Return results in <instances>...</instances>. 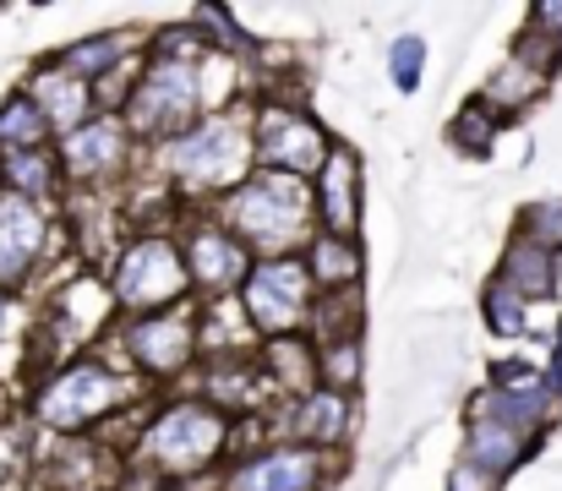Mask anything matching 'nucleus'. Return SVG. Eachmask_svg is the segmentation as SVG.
<instances>
[{
  "instance_id": "nucleus-30",
  "label": "nucleus",
  "mask_w": 562,
  "mask_h": 491,
  "mask_svg": "<svg viewBox=\"0 0 562 491\" xmlns=\"http://www.w3.org/2000/svg\"><path fill=\"white\" fill-rule=\"evenodd\" d=\"M191 27L213 44V49H235V55H257V44L246 38V27L224 11V5H196V16H191Z\"/></svg>"
},
{
  "instance_id": "nucleus-33",
  "label": "nucleus",
  "mask_w": 562,
  "mask_h": 491,
  "mask_svg": "<svg viewBox=\"0 0 562 491\" xmlns=\"http://www.w3.org/2000/svg\"><path fill=\"white\" fill-rule=\"evenodd\" d=\"M448 491H503V481L486 476L481 465H470V459L459 454V465H453V476H448Z\"/></svg>"
},
{
  "instance_id": "nucleus-25",
  "label": "nucleus",
  "mask_w": 562,
  "mask_h": 491,
  "mask_svg": "<svg viewBox=\"0 0 562 491\" xmlns=\"http://www.w3.org/2000/svg\"><path fill=\"white\" fill-rule=\"evenodd\" d=\"M268 382L273 393H290V399H306L312 388H323L317 377V344L312 338H268Z\"/></svg>"
},
{
  "instance_id": "nucleus-26",
  "label": "nucleus",
  "mask_w": 562,
  "mask_h": 491,
  "mask_svg": "<svg viewBox=\"0 0 562 491\" xmlns=\"http://www.w3.org/2000/svg\"><path fill=\"white\" fill-rule=\"evenodd\" d=\"M497 132H503V115L475 93V99H464L459 104V115L448 121V143L464 154V159H486L492 148H497Z\"/></svg>"
},
{
  "instance_id": "nucleus-7",
  "label": "nucleus",
  "mask_w": 562,
  "mask_h": 491,
  "mask_svg": "<svg viewBox=\"0 0 562 491\" xmlns=\"http://www.w3.org/2000/svg\"><path fill=\"white\" fill-rule=\"evenodd\" d=\"M240 312L262 338H295L301 327H312L317 279H312L306 257H257V268L240 290Z\"/></svg>"
},
{
  "instance_id": "nucleus-13",
  "label": "nucleus",
  "mask_w": 562,
  "mask_h": 491,
  "mask_svg": "<svg viewBox=\"0 0 562 491\" xmlns=\"http://www.w3.org/2000/svg\"><path fill=\"white\" fill-rule=\"evenodd\" d=\"M323 470H328V454L323 448H306V443H268L246 459L229 465L224 491H317L323 487Z\"/></svg>"
},
{
  "instance_id": "nucleus-12",
  "label": "nucleus",
  "mask_w": 562,
  "mask_h": 491,
  "mask_svg": "<svg viewBox=\"0 0 562 491\" xmlns=\"http://www.w3.org/2000/svg\"><path fill=\"white\" fill-rule=\"evenodd\" d=\"M132 148H137V137H132V126H126V115H121V110H99L82 132H71V137H60V143H55L66 180H71V186H82V191H93V186L115 180V175L132 164Z\"/></svg>"
},
{
  "instance_id": "nucleus-29",
  "label": "nucleus",
  "mask_w": 562,
  "mask_h": 491,
  "mask_svg": "<svg viewBox=\"0 0 562 491\" xmlns=\"http://www.w3.org/2000/svg\"><path fill=\"white\" fill-rule=\"evenodd\" d=\"M317 377H323V388L350 393V388L361 382V333H356V338H328V344H317Z\"/></svg>"
},
{
  "instance_id": "nucleus-6",
  "label": "nucleus",
  "mask_w": 562,
  "mask_h": 491,
  "mask_svg": "<svg viewBox=\"0 0 562 491\" xmlns=\"http://www.w3.org/2000/svg\"><path fill=\"white\" fill-rule=\"evenodd\" d=\"M110 295L126 317H159V312L191 306L196 290H191L181 241L165 230H143L137 241H126L121 257L110 263Z\"/></svg>"
},
{
  "instance_id": "nucleus-14",
  "label": "nucleus",
  "mask_w": 562,
  "mask_h": 491,
  "mask_svg": "<svg viewBox=\"0 0 562 491\" xmlns=\"http://www.w3.org/2000/svg\"><path fill=\"white\" fill-rule=\"evenodd\" d=\"M49 257V208L0 191V295L22 290Z\"/></svg>"
},
{
  "instance_id": "nucleus-32",
  "label": "nucleus",
  "mask_w": 562,
  "mask_h": 491,
  "mask_svg": "<svg viewBox=\"0 0 562 491\" xmlns=\"http://www.w3.org/2000/svg\"><path fill=\"white\" fill-rule=\"evenodd\" d=\"M519 235L562 257V202L558 197H552V202H530V208L519 213Z\"/></svg>"
},
{
  "instance_id": "nucleus-1",
  "label": "nucleus",
  "mask_w": 562,
  "mask_h": 491,
  "mask_svg": "<svg viewBox=\"0 0 562 491\" xmlns=\"http://www.w3.org/2000/svg\"><path fill=\"white\" fill-rule=\"evenodd\" d=\"M202 49L207 38L196 27H170L148 44V60L126 93V126L137 143H176L196 126L202 110Z\"/></svg>"
},
{
  "instance_id": "nucleus-27",
  "label": "nucleus",
  "mask_w": 562,
  "mask_h": 491,
  "mask_svg": "<svg viewBox=\"0 0 562 491\" xmlns=\"http://www.w3.org/2000/svg\"><path fill=\"white\" fill-rule=\"evenodd\" d=\"M49 137L55 132L27 93H11L0 104V154H33V148H49Z\"/></svg>"
},
{
  "instance_id": "nucleus-16",
  "label": "nucleus",
  "mask_w": 562,
  "mask_h": 491,
  "mask_svg": "<svg viewBox=\"0 0 562 491\" xmlns=\"http://www.w3.org/2000/svg\"><path fill=\"white\" fill-rule=\"evenodd\" d=\"M312 197H317V230L356 241V230H361V159L350 143H334L323 175L312 180Z\"/></svg>"
},
{
  "instance_id": "nucleus-36",
  "label": "nucleus",
  "mask_w": 562,
  "mask_h": 491,
  "mask_svg": "<svg viewBox=\"0 0 562 491\" xmlns=\"http://www.w3.org/2000/svg\"><path fill=\"white\" fill-rule=\"evenodd\" d=\"M5 306H11V301H5V295H0V323H5Z\"/></svg>"
},
{
  "instance_id": "nucleus-3",
  "label": "nucleus",
  "mask_w": 562,
  "mask_h": 491,
  "mask_svg": "<svg viewBox=\"0 0 562 491\" xmlns=\"http://www.w3.org/2000/svg\"><path fill=\"white\" fill-rule=\"evenodd\" d=\"M132 399H137L132 377H121L110 360L77 355V360H60L55 371L38 377V388L27 399V415H33L38 437H82V426L110 421Z\"/></svg>"
},
{
  "instance_id": "nucleus-24",
  "label": "nucleus",
  "mask_w": 562,
  "mask_h": 491,
  "mask_svg": "<svg viewBox=\"0 0 562 491\" xmlns=\"http://www.w3.org/2000/svg\"><path fill=\"white\" fill-rule=\"evenodd\" d=\"M301 257H306V268H312V279H317L323 295H345V290L361 284V241H345V235H323L317 230Z\"/></svg>"
},
{
  "instance_id": "nucleus-2",
  "label": "nucleus",
  "mask_w": 562,
  "mask_h": 491,
  "mask_svg": "<svg viewBox=\"0 0 562 491\" xmlns=\"http://www.w3.org/2000/svg\"><path fill=\"white\" fill-rule=\"evenodd\" d=\"M224 454H229V410L207 404L202 393L170 399L137 443V465L154 476V487H187Z\"/></svg>"
},
{
  "instance_id": "nucleus-23",
  "label": "nucleus",
  "mask_w": 562,
  "mask_h": 491,
  "mask_svg": "<svg viewBox=\"0 0 562 491\" xmlns=\"http://www.w3.org/2000/svg\"><path fill=\"white\" fill-rule=\"evenodd\" d=\"M547 82H552V77H547L541 66H530L525 55H514V49H508V60H503V66H497L492 77H486L481 99H486V104H492V110H497V115L508 121V115L530 110V104H536V99L547 93Z\"/></svg>"
},
{
  "instance_id": "nucleus-10",
  "label": "nucleus",
  "mask_w": 562,
  "mask_h": 491,
  "mask_svg": "<svg viewBox=\"0 0 562 491\" xmlns=\"http://www.w3.org/2000/svg\"><path fill=\"white\" fill-rule=\"evenodd\" d=\"M181 252H187L191 268V290L207 295V301H224L229 290H246V279L257 268V252L218 213H196L191 219L181 230Z\"/></svg>"
},
{
  "instance_id": "nucleus-4",
  "label": "nucleus",
  "mask_w": 562,
  "mask_h": 491,
  "mask_svg": "<svg viewBox=\"0 0 562 491\" xmlns=\"http://www.w3.org/2000/svg\"><path fill=\"white\" fill-rule=\"evenodd\" d=\"M218 219L257 252V257H295L290 246L306 241L312 246V219H317V197H312V180H295V175H273V169H257L240 191L224 197Z\"/></svg>"
},
{
  "instance_id": "nucleus-22",
  "label": "nucleus",
  "mask_w": 562,
  "mask_h": 491,
  "mask_svg": "<svg viewBox=\"0 0 562 491\" xmlns=\"http://www.w3.org/2000/svg\"><path fill=\"white\" fill-rule=\"evenodd\" d=\"M66 186V169L55 148H33V154H0V191L11 197H27L38 208H49Z\"/></svg>"
},
{
  "instance_id": "nucleus-17",
  "label": "nucleus",
  "mask_w": 562,
  "mask_h": 491,
  "mask_svg": "<svg viewBox=\"0 0 562 491\" xmlns=\"http://www.w3.org/2000/svg\"><path fill=\"white\" fill-rule=\"evenodd\" d=\"M22 93L44 110V121H49L55 143H60V137H71V132H82V126L99 115V93H93L82 77H71V71H60V66H49V60L27 77V88H22Z\"/></svg>"
},
{
  "instance_id": "nucleus-28",
  "label": "nucleus",
  "mask_w": 562,
  "mask_h": 491,
  "mask_svg": "<svg viewBox=\"0 0 562 491\" xmlns=\"http://www.w3.org/2000/svg\"><path fill=\"white\" fill-rule=\"evenodd\" d=\"M481 317H486V327H492L497 338H525V333H530V301L492 274V284L481 290Z\"/></svg>"
},
{
  "instance_id": "nucleus-5",
  "label": "nucleus",
  "mask_w": 562,
  "mask_h": 491,
  "mask_svg": "<svg viewBox=\"0 0 562 491\" xmlns=\"http://www.w3.org/2000/svg\"><path fill=\"white\" fill-rule=\"evenodd\" d=\"M159 164L187 197H229L257 175V132L240 115H202L187 137L159 148Z\"/></svg>"
},
{
  "instance_id": "nucleus-9",
  "label": "nucleus",
  "mask_w": 562,
  "mask_h": 491,
  "mask_svg": "<svg viewBox=\"0 0 562 491\" xmlns=\"http://www.w3.org/2000/svg\"><path fill=\"white\" fill-rule=\"evenodd\" d=\"M475 415L508 421V426H525V432L547 437V426L558 415V393H552V382H547L541 366H530V360H497L492 377H486V388H475L470 404H464V421H475Z\"/></svg>"
},
{
  "instance_id": "nucleus-20",
  "label": "nucleus",
  "mask_w": 562,
  "mask_h": 491,
  "mask_svg": "<svg viewBox=\"0 0 562 491\" xmlns=\"http://www.w3.org/2000/svg\"><path fill=\"white\" fill-rule=\"evenodd\" d=\"M497 279H503V284H514L530 306H536V301H558L562 263H558V252H547V246H536V241H525V235L514 230V235H508V246H503Z\"/></svg>"
},
{
  "instance_id": "nucleus-11",
  "label": "nucleus",
  "mask_w": 562,
  "mask_h": 491,
  "mask_svg": "<svg viewBox=\"0 0 562 491\" xmlns=\"http://www.w3.org/2000/svg\"><path fill=\"white\" fill-rule=\"evenodd\" d=\"M121 344H126V355H132V366L143 377L170 382L202 355V312L196 306H176V312H159V317H126L121 323Z\"/></svg>"
},
{
  "instance_id": "nucleus-31",
  "label": "nucleus",
  "mask_w": 562,
  "mask_h": 491,
  "mask_svg": "<svg viewBox=\"0 0 562 491\" xmlns=\"http://www.w3.org/2000/svg\"><path fill=\"white\" fill-rule=\"evenodd\" d=\"M387 77H393L398 93H415L420 88V77H426V38L420 33H398L387 44Z\"/></svg>"
},
{
  "instance_id": "nucleus-19",
  "label": "nucleus",
  "mask_w": 562,
  "mask_h": 491,
  "mask_svg": "<svg viewBox=\"0 0 562 491\" xmlns=\"http://www.w3.org/2000/svg\"><path fill=\"white\" fill-rule=\"evenodd\" d=\"M541 443H547V437H536V432H525V426H508V421H486V415L464 421V459L481 465V470L497 476V481H508Z\"/></svg>"
},
{
  "instance_id": "nucleus-34",
  "label": "nucleus",
  "mask_w": 562,
  "mask_h": 491,
  "mask_svg": "<svg viewBox=\"0 0 562 491\" xmlns=\"http://www.w3.org/2000/svg\"><path fill=\"white\" fill-rule=\"evenodd\" d=\"M525 27H536V33H547V38H562V0H536Z\"/></svg>"
},
{
  "instance_id": "nucleus-37",
  "label": "nucleus",
  "mask_w": 562,
  "mask_h": 491,
  "mask_svg": "<svg viewBox=\"0 0 562 491\" xmlns=\"http://www.w3.org/2000/svg\"><path fill=\"white\" fill-rule=\"evenodd\" d=\"M148 491H187V487H148Z\"/></svg>"
},
{
  "instance_id": "nucleus-15",
  "label": "nucleus",
  "mask_w": 562,
  "mask_h": 491,
  "mask_svg": "<svg viewBox=\"0 0 562 491\" xmlns=\"http://www.w3.org/2000/svg\"><path fill=\"white\" fill-rule=\"evenodd\" d=\"M115 459L110 443H88V437H44L38 443V465H33V487L38 491H110Z\"/></svg>"
},
{
  "instance_id": "nucleus-8",
  "label": "nucleus",
  "mask_w": 562,
  "mask_h": 491,
  "mask_svg": "<svg viewBox=\"0 0 562 491\" xmlns=\"http://www.w3.org/2000/svg\"><path fill=\"white\" fill-rule=\"evenodd\" d=\"M251 132H257V169L295 175V180H317L339 143V137H328V126L317 115H306L301 104H284V99L257 104Z\"/></svg>"
},
{
  "instance_id": "nucleus-35",
  "label": "nucleus",
  "mask_w": 562,
  "mask_h": 491,
  "mask_svg": "<svg viewBox=\"0 0 562 491\" xmlns=\"http://www.w3.org/2000/svg\"><path fill=\"white\" fill-rule=\"evenodd\" d=\"M547 382H552V393L562 399V323H558V338H552V366H547Z\"/></svg>"
},
{
  "instance_id": "nucleus-21",
  "label": "nucleus",
  "mask_w": 562,
  "mask_h": 491,
  "mask_svg": "<svg viewBox=\"0 0 562 491\" xmlns=\"http://www.w3.org/2000/svg\"><path fill=\"white\" fill-rule=\"evenodd\" d=\"M132 49H137V38H132V33H93V38H77V44L55 49V55H49V66H60V71L82 77L88 88H99V82L121 77V60H126Z\"/></svg>"
},
{
  "instance_id": "nucleus-18",
  "label": "nucleus",
  "mask_w": 562,
  "mask_h": 491,
  "mask_svg": "<svg viewBox=\"0 0 562 491\" xmlns=\"http://www.w3.org/2000/svg\"><path fill=\"white\" fill-rule=\"evenodd\" d=\"M350 415H356V404H350V393H339V388H312L306 399H290V415H284V432H290V443H306V448H339L345 437H350Z\"/></svg>"
}]
</instances>
